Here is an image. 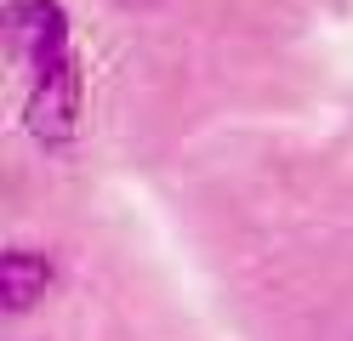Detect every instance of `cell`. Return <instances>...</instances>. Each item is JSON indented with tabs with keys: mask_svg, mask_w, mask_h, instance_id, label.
I'll return each instance as SVG.
<instances>
[{
	"mask_svg": "<svg viewBox=\"0 0 353 341\" xmlns=\"http://www.w3.org/2000/svg\"><path fill=\"white\" fill-rule=\"evenodd\" d=\"M74 125H80V68L63 63V68L29 74V131H34V143L69 148Z\"/></svg>",
	"mask_w": 353,
	"mask_h": 341,
	"instance_id": "obj_1",
	"label": "cell"
},
{
	"mask_svg": "<svg viewBox=\"0 0 353 341\" xmlns=\"http://www.w3.org/2000/svg\"><path fill=\"white\" fill-rule=\"evenodd\" d=\"M52 290V262L29 245H12L0 256V307L6 313H29L40 296Z\"/></svg>",
	"mask_w": 353,
	"mask_h": 341,
	"instance_id": "obj_2",
	"label": "cell"
}]
</instances>
